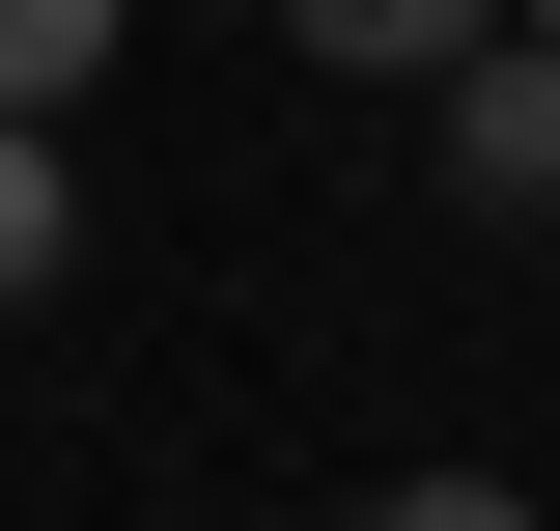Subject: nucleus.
<instances>
[{"label": "nucleus", "mask_w": 560, "mask_h": 531, "mask_svg": "<svg viewBox=\"0 0 560 531\" xmlns=\"http://www.w3.org/2000/svg\"><path fill=\"white\" fill-rule=\"evenodd\" d=\"M57 252H84V168H57V113H0V308H57Z\"/></svg>", "instance_id": "3"}, {"label": "nucleus", "mask_w": 560, "mask_h": 531, "mask_svg": "<svg viewBox=\"0 0 560 531\" xmlns=\"http://www.w3.org/2000/svg\"><path fill=\"white\" fill-rule=\"evenodd\" d=\"M253 28H280V57H337V84H448L504 0H253Z\"/></svg>", "instance_id": "2"}, {"label": "nucleus", "mask_w": 560, "mask_h": 531, "mask_svg": "<svg viewBox=\"0 0 560 531\" xmlns=\"http://www.w3.org/2000/svg\"><path fill=\"white\" fill-rule=\"evenodd\" d=\"M364 531H560V504H533V475H393Z\"/></svg>", "instance_id": "5"}, {"label": "nucleus", "mask_w": 560, "mask_h": 531, "mask_svg": "<svg viewBox=\"0 0 560 531\" xmlns=\"http://www.w3.org/2000/svg\"><path fill=\"white\" fill-rule=\"evenodd\" d=\"M420 113H448V197L477 224H560V28H477Z\"/></svg>", "instance_id": "1"}, {"label": "nucleus", "mask_w": 560, "mask_h": 531, "mask_svg": "<svg viewBox=\"0 0 560 531\" xmlns=\"http://www.w3.org/2000/svg\"><path fill=\"white\" fill-rule=\"evenodd\" d=\"M113 28H140V0H0V113H84V84H113Z\"/></svg>", "instance_id": "4"}, {"label": "nucleus", "mask_w": 560, "mask_h": 531, "mask_svg": "<svg viewBox=\"0 0 560 531\" xmlns=\"http://www.w3.org/2000/svg\"><path fill=\"white\" fill-rule=\"evenodd\" d=\"M504 28H560V0H504Z\"/></svg>", "instance_id": "6"}]
</instances>
